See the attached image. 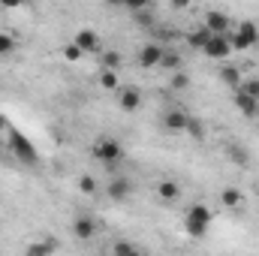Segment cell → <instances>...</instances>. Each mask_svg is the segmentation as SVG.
I'll return each instance as SVG.
<instances>
[{"label": "cell", "instance_id": "obj_1", "mask_svg": "<svg viewBox=\"0 0 259 256\" xmlns=\"http://www.w3.org/2000/svg\"><path fill=\"white\" fill-rule=\"evenodd\" d=\"M208 226H211V208H205V205H190L187 214H184V232H187L190 238H202V235L208 232Z\"/></svg>", "mask_w": 259, "mask_h": 256}, {"label": "cell", "instance_id": "obj_2", "mask_svg": "<svg viewBox=\"0 0 259 256\" xmlns=\"http://www.w3.org/2000/svg\"><path fill=\"white\" fill-rule=\"evenodd\" d=\"M94 157H97L100 163H106V166H115V163L124 160V148H121L115 139L103 136V139H97V145H94Z\"/></svg>", "mask_w": 259, "mask_h": 256}, {"label": "cell", "instance_id": "obj_3", "mask_svg": "<svg viewBox=\"0 0 259 256\" xmlns=\"http://www.w3.org/2000/svg\"><path fill=\"white\" fill-rule=\"evenodd\" d=\"M226 33H229V30H226ZM226 33H211L208 42L202 46V55H208L211 61H226V58L232 55V42H229Z\"/></svg>", "mask_w": 259, "mask_h": 256}, {"label": "cell", "instance_id": "obj_4", "mask_svg": "<svg viewBox=\"0 0 259 256\" xmlns=\"http://www.w3.org/2000/svg\"><path fill=\"white\" fill-rule=\"evenodd\" d=\"M9 148H12L15 160H21V163H36V148H33V142H30L27 136H21L18 130H9Z\"/></svg>", "mask_w": 259, "mask_h": 256}, {"label": "cell", "instance_id": "obj_5", "mask_svg": "<svg viewBox=\"0 0 259 256\" xmlns=\"http://www.w3.org/2000/svg\"><path fill=\"white\" fill-rule=\"evenodd\" d=\"M72 235H75L78 241H88V238L97 235V223H94L88 214H78V217L72 220Z\"/></svg>", "mask_w": 259, "mask_h": 256}, {"label": "cell", "instance_id": "obj_6", "mask_svg": "<svg viewBox=\"0 0 259 256\" xmlns=\"http://www.w3.org/2000/svg\"><path fill=\"white\" fill-rule=\"evenodd\" d=\"M160 61H163V46H157V42L142 46V52H139V66L151 69V66H160Z\"/></svg>", "mask_w": 259, "mask_h": 256}, {"label": "cell", "instance_id": "obj_7", "mask_svg": "<svg viewBox=\"0 0 259 256\" xmlns=\"http://www.w3.org/2000/svg\"><path fill=\"white\" fill-rule=\"evenodd\" d=\"M187 121H190V115H187L184 109H169V112L163 115V127L172 130V133H184V130H187Z\"/></svg>", "mask_w": 259, "mask_h": 256}, {"label": "cell", "instance_id": "obj_8", "mask_svg": "<svg viewBox=\"0 0 259 256\" xmlns=\"http://www.w3.org/2000/svg\"><path fill=\"white\" fill-rule=\"evenodd\" d=\"M72 42H75L84 55H88V52H100V33H97V30H88V27H84V30H78V33L72 36Z\"/></svg>", "mask_w": 259, "mask_h": 256}, {"label": "cell", "instance_id": "obj_9", "mask_svg": "<svg viewBox=\"0 0 259 256\" xmlns=\"http://www.w3.org/2000/svg\"><path fill=\"white\" fill-rule=\"evenodd\" d=\"M106 193H109L112 202H124V199H130V193H133V184H130V178H115V181L106 184Z\"/></svg>", "mask_w": 259, "mask_h": 256}, {"label": "cell", "instance_id": "obj_10", "mask_svg": "<svg viewBox=\"0 0 259 256\" xmlns=\"http://www.w3.org/2000/svg\"><path fill=\"white\" fill-rule=\"evenodd\" d=\"M235 106L244 118H259V97H250V94H235Z\"/></svg>", "mask_w": 259, "mask_h": 256}, {"label": "cell", "instance_id": "obj_11", "mask_svg": "<svg viewBox=\"0 0 259 256\" xmlns=\"http://www.w3.org/2000/svg\"><path fill=\"white\" fill-rule=\"evenodd\" d=\"M205 27H208L211 33H226V30H229V15L220 12V9H211V12L205 15Z\"/></svg>", "mask_w": 259, "mask_h": 256}, {"label": "cell", "instance_id": "obj_12", "mask_svg": "<svg viewBox=\"0 0 259 256\" xmlns=\"http://www.w3.org/2000/svg\"><path fill=\"white\" fill-rule=\"evenodd\" d=\"M157 196H160L163 202H178V199H181V187H178V181H172V178L157 181Z\"/></svg>", "mask_w": 259, "mask_h": 256}, {"label": "cell", "instance_id": "obj_13", "mask_svg": "<svg viewBox=\"0 0 259 256\" xmlns=\"http://www.w3.org/2000/svg\"><path fill=\"white\" fill-rule=\"evenodd\" d=\"M142 106V94L136 88H121V109L124 112H139Z\"/></svg>", "mask_w": 259, "mask_h": 256}, {"label": "cell", "instance_id": "obj_14", "mask_svg": "<svg viewBox=\"0 0 259 256\" xmlns=\"http://www.w3.org/2000/svg\"><path fill=\"white\" fill-rule=\"evenodd\" d=\"M220 202L226 205V208H232V211H238L241 208V202H244V196L235 190V187H226V190L220 193Z\"/></svg>", "mask_w": 259, "mask_h": 256}, {"label": "cell", "instance_id": "obj_15", "mask_svg": "<svg viewBox=\"0 0 259 256\" xmlns=\"http://www.w3.org/2000/svg\"><path fill=\"white\" fill-rule=\"evenodd\" d=\"M226 157H229L235 166H247V160H250V154H247L241 145H226Z\"/></svg>", "mask_w": 259, "mask_h": 256}, {"label": "cell", "instance_id": "obj_16", "mask_svg": "<svg viewBox=\"0 0 259 256\" xmlns=\"http://www.w3.org/2000/svg\"><path fill=\"white\" fill-rule=\"evenodd\" d=\"M208 36H211V30H208V27L190 30V33H187V46H190V49H199V52H202V46L208 42Z\"/></svg>", "mask_w": 259, "mask_h": 256}, {"label": "cell", "instance_id": "obj_17", "mask_svg": "<svg viewBox=\"0 0 259 256\" xmlns=\"http://www.w3.org/2000/svg\"><path fill=\"white\" fill-rule=\"evenodd\" d=\"M220 78H223V84H226V88H232V91L241 84V72H238L235 66H223V69H220Z\"/></svg>", "mask_w": 259, "mask_h": 256}, {"label": "cell", "instance_id": "obj_18", "mask_svg": "<svg viewBox=\"0 0 259 256\" xmlns=\"http://www.w3.org/2000/svg\"><path fill=\"white\" fill-rule=\"evenodd\" d=\"M235 30H238V33H241L244 39H250L253 46H256V42H259V27H256V24H253V21H241V24H238Z\"/></svg>", "mask_w": 259, "mask_h": 256}, {"label": "cell", "instance_id": "obj_19", "mask_svg": "<svg viewBox=\"0 0 259 256\" xmlns=\"http://www.w3.org/2000/svg\"><path fill=\"white\" fill-rule=\"evenodd\" d=\"M100 84H103L106 91H121V88H118V75H115V69H106V66H103V72H100Z\"/></svg>", "mask_w": 259, "mask_h": 256}, {"label": "cell", "instance_id": "obj_20", "mask_svg": "<svg viewBox=\"0 0 259 256\" xmlns=\"http://www.w3.org/2000/svg\"><path fill=\"white\" fill-rule=\"evenodd\" d=\"M55 250H58L55 241H39V244H30V247H27L30 256H49V253H55Z\"/></svg>", "mask_w": 259, "mask_h": 256}, {"label": "cell", "instance_id": "obj_21", "mask_svg": "<svg viewBox=\"0 0 259 256\" xmlns=\"http://www.w3.org/2000/svg\"><path fill=\"white\" fill-rule=\"evenodd\" d=\"M112 253H118V256H136V253H142V247H139V244H133V241H118V244L112 247Z\"/></svg>", "mask_w": 259, "mask_h": 256}, {"label": "cell", "instance_id": "obj_22", "mask_svg": "<svg viewBox=\"0 0 259 256\" xmlns=\"http://www.w3.org/2000/svg\"><path fill=\"white\" fill-rule=\"evenodd\" d=\"M184 133H190V139L202 142V139H205V124H202V121H193V118H190V121H187V130H184Z\"/></svg>", "mask_w": 259, "mask_h": 256}, {"label": "cell", "instance_id": "obj_23", "mask_svg": "<svg viewBox=\"0 0 259 256\" xmlns=\"http://www.w3.org/2000/svg\"><path fill=\"white\" fill-rule=\"evenodd\" d=\"M187 88H190V75L181 72V69H175V75H172V91H187Z\"/></svg>", "mask_w": 259, "mask_h": 256}, {"label": "cell", "instance_id": "obj_24", "mask_svg": "<svg viewBox=\"0 0 259 256\" xmlns=\"http://www.w3.org/2000/svg\"><path fill=\"white\" fill-rule=\"evenodd\" d=\"M121 64H124V55H121V52H106V55H103V66H106V69H118Z\"/></svg>", "mask_w": 259, "mask_h": 256}, {"label": "cell", "instance_id": "obj_25", "mask_svg": "<svg viewBox=\"0 0 259 256\" xmlns=\"http://www.w3.org/2000/svg\"><path fill=\"white\" fill-rule=\"evenodd\" d=\"M235 91L250 94V97H259V78H241V84H238Z\"/></svg>", "mask_w": 259, "mask_h": 256}, {"label": "cell", "instance_id": "obj_26", "mask_svg": "<svg viewBox=\"0 0 259 256\" xmlns=\"http://www.w3.org/2000/svg\"><path fill=\"white\" fill-rule=\"evenodd\" d=\"M160 66H166V69H181V58L175 55V52H163V61H160Z\"/></svg>", "mask_w": 259, "mask_h": 256}, {"label": "cell", "instance_id": "obj_27", "mask_svg": "<svg viewBox=\"0 0 259 256\" xmlns=\"http://www.w3.org/2000/svg\"><path fill=\"white\" fill-rule=\"evenodd\" d=\"M81 55H84V52H81V49H78L75 42H69V46L64 49V58L69 61V64H75V61H81Z\"/></svg>", "mask_w": 259, "mask_h": 256}, {"label": "cell", "instance_id": "obj_28", "mask_svg": "<svg viewBox=\"0 0 259 256\" xmlns=\"http://www.w3.org/2000/svg\"><path fill=\"white\" fill-rule=\"evenodd\" d=\"M78 187H81V193L91 196V193H97V181H94L91 175H81V178H78Z\"/></svg>", "mask_w": 259, "mask_h": 256}, {"label": "cell", "instance_id": "obj_29", "mask_svg": "<svg viewBox=\"0 0 259 256\" xmlns=\"http://www.w3.org/2000/svg\"><path fill=\"white\" fill-rule=\"evenodd\" d=\"M12 49H15V39L9 33H0V55H9Z\"/></svg>", "mask_w": 259, "mask_h": 256}, {"label": "cell", "instance_id": "obj_30", "mask_svg": "<svg viewBox=\"0 0 259 256\" xmlns=\"http://www.w3.org/2000/svg\"><path fill=\"white\" fill-rule=\"evenodd\" d=\"M148 3L151 0H124V6H127L130 12H142V9H148Z\"/></svg>", "mask_w": 259, "mask_h": 256}, {"label": "cell", "instance_id": "obj_31", "mask_svg": "<svg viewBox=\"0 0 259 256\" xmlns=\"http://www.w3.org/2000/svg\"><path fill=\"white\" fill-rule=\"evenodd\" d=\"M27 0H0V6H6V9H18V6H24Z\"/></svg>", "mask_w": 259, "mask_h": 256}, {"label": "cell", "instance_id": "obj_32", "mask_svg": "<svg viewBox=\"0 0 259 256\" xmlns=\"http://www.w3.org/2000/svg\"><path fill=\"white\" fill-rule=\"evenodd\" d=\"M136 21H139V24H145V27H148V24H151V15H148V12H145V9H142V12H139V15H136Z\"/></svg>", "mask_w": 259, "mask_h": 256}, {"label": "cell", "instance_id": "obj_33", "mask_svg": "<svg viewBox=\"0 0 259 256\" xmlns=\"http://www.w3.org/2000/svg\"><path fill=\"white\" fill-rule=\"evenodd\" d=\"M169 3H172V9H187L193 0H169Z\"/></svg>", "mask_w": 259, "mask_h": 256}, {"label": "cell", "instance_id": "obj_34", "mask_svg": "<svg viewBox=\"0 0 259 256\" xmlns=\"http://www.w3.org/2000/svg\"><path fill=\"white\" fill-rule=\"evenodd\" d=\"M3 133H9V121H6V118L0 115V136H3Z\"/></svg>", "mask_w": 259, "mask_h": 256}, {"label": "cell", "instance_id": "obj_35", "mask_svg": "<svg viewBox=\"0 0 259 256\" xmlns=\"http://www.w3.org/2000/svg\"><path fill=\"white\" fill-rule=\"evenodd\" d=\"M109 6H124V0H106Z\"/></svg>", "mask_w": 259, "mask_h": 256}]
</instances>
